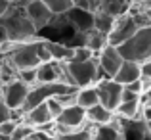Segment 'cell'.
Segmentation results:
<instances>
[{"mask_svg": "<svg viewBox=\"0 0 151 140\" xmlns=\"http://www.w3.org/2000/svg\"><path fill=\"white\" fill-rule=\"evenodd\" d=\"M0 25L4 27L8 42H12V44L29 42L37 38V29L31 23L29 15L25 12V6L19 0H12L8 4L6 12L0 15Z\"/></svg>", "mask_w": 151, "mask_h": 140, "instance_id": "obj_1", "label": "cell"}, {"mask_svg": "<svg viewBox=\"0 0 151 140\" xmlns=\"http://www.w3.org/2000/svg\"><path fill=\"white\" fill-rule=\"evenodd\" d=\"M63 69H65V81L67 85L75 86V88H82V86H92L101 79H107L103 71L98 65L96 56L90 59H67L63 62Z\"/></svg>", "mask_w": 151, "mask_h": 140, "instance_id": "obj_2", "label": "cell"}, {"mask_svg": "<svg viewBox=\"0 0 151 140\" xmlns=\"http://www.w3.org/2000/svg\"><path fill=\"white\" fill-rule=\"evenodd\" d=\"M119 50L122 59L142 63L145 59H151V27H142L132 37H128L124 42L115 46Z\"/></svg>", "mask_w": 151, "mask_h": 140, "instance_id": "obj_3", "label": "cell"}, {"mask_svg": "<svg viewBox=\"0 0 151 140\" xmlns=\"http://www.w3.org/2000/svg\"><path fill=\"white\" fill-rule=\"evenodd\" d=\"M4 58L15 67V71L38 67L40 65V58H38V38L29 41V42H19V44H12L10 42Z\"/></svg>", "mask_w": 151, "mask_h": 140, "instance_id": "obj_4", "label": "cell"}, {"mask_svg": "<svg viewBox=\"0 0 151 140\" xmlns=\"http://www.w3.org/2000/svg\"><path fill=\"white\" fill-rule=\"evenodd\" d=\"M86 125V113L81 106L71 104L65 106L59 115L54 119V134L55 133H69V131H77Z\"/></svg>", "mask_w": 151, "mask_h": 140, "instance_id": "obj_5", "label": "cell"}, {"mask_svg": "<svg viewBox=\"0 0 151 140\" xmlns=\"http://www.w3.org/2000/svg\"><path fill=\"white\" fill-rule=\"evenodd\" d=\"M27 92H29V85L21 83L19 79H14L10 83L0 85V100L10 111L21 110L23 102L27 98Z\"/></svg>", "mask_w": 151, "mask_h": 140, "instance_id": "obj_6", "label": "cell"}, {"mask_svg": "<svg viewBox=\"0 0 151 140\" xmlns=\"http://www.w3.org/2000/svg\"><path fill=\"white\" fill-rule=\"evenodd\" d=\"M96 92H98V100L103 107H107L109 111L117 110V106L121 104V90H122V85L115 83L113 79H101L98 81L96 85Z\"/></svg>", "mask_w": 151, "mask_h": 140, "instance_id": "obj_7", "label": "cell"}, {"mask_svg": "<svg viewBox=\"0 0 151 140\" xmlns=\"http://www.w3.org/2000/svg\"><path fill=\"white\" fill-rule=\"evenodd\" d=\"M136 31H138V27H136V23H134L132 15L126 12V14L115 17L113 27H111V31L107 33V44L119 46L121 42H124L128 37H132Z\"/></svg>", "mask_w": 151, "mask_h": 140, "instance_id": "obj_8", "label": "cell"}, {"mask_svg": "<svg viewBox=\"0 0 151 140\" xmlns=\"http://www.w3.org/2000/svg\"><path fill=\"white\" fill-rule=\"evenodd\" d=\"M96 59H98L100 69L103 71V75H105L107 79H113L115 73H117V69L122 63V58H121V54H119V50L111 44H107L101 52H98Z\"/></svg>", "mask_w": 151, "mask_h": 140, "instance_id": "obj_9", "label": "cell"}, {"mask_svg": "<svg viewBox=\"0 0 151 140\" xmlns=\"http://www.w3.org/2000/svg\"><path fill=\"white\" fill-rule=\"evenodd\" d=\"M23 6H25V12H27V15H29L31 23L35 25L37 33L42 31V29H46V27L50 25V21L54 19V14H52L40 0H33V2L23 4Z\"/></svg>", "mask_w": 151, "mask_h": 140, "instance_id": "obj_10", "label": "cell"}, {"mask_svg": "<svg viewBox=\"0 0 151 140\" xmlns=\"http://www.w3.org/2000/svg\"><path fill=\"white\" fill-rule=\"evenodd\" d=\"M63 15H65V19L69 21V25H73L75 31H78V33H86V31L92 29L94 12L84 10V8H81V6H73L71 10H67Z\"/></svg>", "mask_w": 151, "mask_h": 140, "instance_id": "obj_11", "label": "cell"}, {"mask_svg": "<svg viewBox=\"0 0 151 140\" xmlns=\"http://www.w3.org/2000/svg\"><path fill=\"white\" fill-rule=\"evenodd\" d=\"M37 83H67L65 69L59 62H46L37 67Z\"/></svg>", "mask_w": 151, "mask_h": 140, "instance_id": "obj_12", "label": "cell"}, {"mask_svg": "<svg viewBox=\"0 0 151 140\" xmlns=\"http://www.w3.org/2000/svg\"><path fill=\"white\" fill-rule=\"evenodd\" d=\"M21 121L27 123L29 127H33V129H38V127H44V125H48V123H52L54 117L50 115L48 107H46V102H42V104H38V106L27 110L25 113L21 115Z\"/></svg>", "mask_w": 151, "mask_h": 140, "instance_id": "obj_13", "label": "cell"}, {"mask_svg": "<svg viewBox=\"0 0 151 140\" xmlns=\"http://www.w3.org/2000/svg\"><path fill=\"white\" fill-rule=\"evenodd\" d=\"M121 123L117 117H113L109 123L103 125H92V140H121Z\"/></svg>", "mask_w": 151, "mask_h": 140, "instance_id": "obj_14", "label": "cell"}, {"mask_svg": "<svg viewBox=\"0 0 151 140\" xmlns=\"http://www.w3.org/2000/svg\"><path fill=\"white\" fill-rule=\"evenodd\" d=\"M136 79H140V63L122 59V63L117 69L113 81L119 83V85H126V83H132V81H136Z\"/></svg>", "mask_w": 151, "mask_h": 140, "instance_id": "obj_15", "label": "cell"}, {"mask_svg": "<svg viewBox=\"0 0 151 140\" xmlns=\"http://www.w3.org/2000/svg\"><path fill=\"white\" fill-rule=\"evenodd\" d=\"M44 46L46 50L50 52V58L52 62H67V59L73 58V48L67 46V44H61V42H54V41H48V38H44Z\"/></svg>", "mask_w": 151, "mask_h": 140, "instance_id": "obj_16", "label": "cell"}, {"mask_svg": "<svg viewBox=\"0 0 151 140\" xmlns=\"http://www.w3.org/2000/svg\"><path fill=\"white\" fill-rule=\"evenodd\" d=\"M84 113H86V123H90V125H103V123H109L115 117L113 111L103 107L101 104H96V106L84 110Z\"/></svg>", "mask_w": 151, "mask_h": 140, "instance_id": "obj_17", "label": "cell"}, {"mask_svg": "<svg viewBox=\"0 0 151 140\" xmlns=\"http://www.w3.org/2000/svg\"><path fill=\"white\" fill-rule=\"evenodd\" d=\"M75 104L81 106L82 110H88V107L100 104L96 86L92 85V86H82V88H77V92H75Z\"/></svg>", "mask_w": 151, "mask_h": 140, "instance_id": "obj_18", "label": "cell"}, {"mask_svg": "<svg viewBox=\"0 0 151 140\" xmlns=\"http://www.w3.org/2000/svg\"><path fill=\"white\" fill-rule=\"evenodd\" d=\"M82 35H84V42H82V44L86 48H90V50L94 52V56L107 46V35L105 33H100V31H96V29H90V31H86V33H82Z\"/></svg>", "mask_w": 151, "mask_h": 140, "instance_id": "obj_19", "label": "cell"}, {"mask_svg": "<svg viewBox=\"0 0 151 140\" xmlns=\"http://www.w3.org/2000/svg\"><path fill=\"white\" fill-rule=\"evenodd\" d=\"M52 140H92V125L86 123L84 127L77 131H69V133H55Z\"/></svg>", "mask_w": 151, "mask_h": 140, "instance_id": "obj_20", "label": "cell"}, {"mask_svg": "<svg viewBox=\"0 0 151 140\" xmlns=\"http://www.w3.org/2000/svg\"><path fill=\"white\" fill-rule=\"evenodd\" d=\"M138 113H140V102L138 100L121 102L115 110V117L119 119H138Z\"/></svg>", "mask_w": 151, "mask_h": 140, "instance_id": "obj_21", "label": "cell"}, {"mask_svg": "<svg viewBox=\"0 0 151 140\" xmlns=\"http://www.w3.org/2000/svg\"><path fill=\"white\" fill-rule=\"evenodd\" d=\"M113 23H115V17L113 15H109V14H103V12H94V23H92V29H96V31H100V33H109L111 31V27H113Z\"/></svg>", "mask_w": 151, "mask_h": 140, "instance_id": "obj_22", "label": "cell"}, {"mask_svg": "<svg viewBox=\"0 0 151 140\" xmlns=\"http://www.w3.org/2000/svg\"><path fill=\"white\" fill-rule=\"evenodd\" d=\"M54 15H61L75 6V0H40Z\"/></svg>", "mask_w": 151, "mask_h": 140, "instance_id": "obj_23", "label": "cell"}, {"mask_svg": "<svg viewBox=\"0 0 151 140\" xmlns=\"http://www.w3.org/2000/svg\"><path fill=\"white\" fill-rule=\"evenodd\" d=\"M31 133H33V127H29L27 123H23L21 119H19L15 129H14V133H12V136H10V140H27V136H29Z\"/></svg>", "mask_w": 151, "mask_h": 140, "instance_id": "obj_24", "label": "cell"}, {"mask_svg": "<svg viewBox=\"0 0 151 140\" xmlns=\"http://www.w3.org/2000/svg\"><path fill=\"white\" fill-rule=\"evenodd\" d=\"M15 125H17V119H14V117H8V119H4V121H0V136L10 140Z\"/></svg>", "mask_w": 151, "mask_h": 140, "instance_id": "obj_25", "label": "cell"}, {"mask_svg": "<svg viewBox=\"0 0 151 140\" xmlns=\"http://www.w3.org/2000/svg\"><path fill=\"white\" fill-rule=\"evenodd\" d=\"M17 79L21 83H25V85L33 86L35 83H37V67H31V69H21L17 71Z\"/></svg>", "mask_w": 151, "mask_h": 140, "instance_id": "obj_26", "label": "cell"}, {"mask_svg": "<svg viewBox=\"0 0 151 140\" xmlns=\"http://www.w3.org/2000/svg\"><path fill=\"white\" fill-rule=\"evenodd\" d=\"M90 58H94V52L90 50V48H86L84 44H81V46L73 48V58H71V59L82 62V59H90Z\"/></svg>", "mask_w": 151, "mask_h": 140, "instance_id": "obj_27", "label": "cell"}, {"mask_svg": "<svg viewBox=\"0 0 151 140\" xmlns=\"http://www.w3.org/2000/svg\"><path fill=\"white\" fill-rule=\"evenodd\" d=\"M46 107H48L50 115H52L54 119L58 117V115H59V111L63 110V106L58 102V98H55V96H52V98H48V100H46Z\"/></svg>", "mask_w": 151, "mask_h": 140, "instance_id": "obj_28", "label": "cell"}, {"mask_svg": "<svg viewBox=\"0 0 151 140\" xmlns=\"http://www.w3.org/2000/svg\"><path fill=\"white\" fill-rule=\"evenodd\" d=\"M122 88L130 90V92H134V94H138V96L144 92V90H142V83H140V79H136V81H132V83H126V85H122Z\"/></svg>", "mask_w": 151, "mask_h": 140, "instance_id": "obj_29", "label": "cell"}, {"mask_svg": "<svg viewBox=\"0 0 151 140\" xmlns=\"http://www.w3.org/2000/svg\"><path fill=\"white\" fill-rule=\"evenodd\" d=\"M140 77H151V59L140 63Z\"/></svg>", "mask_w": 151, "mask_h": 140, "instance_id": "obj_30", "label": "cell"}, {"mask_svg": "<svg viewBox=\"0 0 151 140\" xmlns=\"http://www.w3.org/2000/svg\"><path fill=\"white\" fill-rule=\"evenodd\" d=\"M6 46H8V37H6V31H4V27L0 25V50H4Z\"/></svg>", "mask_w": 151, "mask_h": 140, "instance_id": "obj_31", "label": "cell"}, {"mask_svg": "<svg viewBox=\"0 0 151 140\" xmlns=\"http://www.w3.org/2000/svg\"><path fill=\"white\" fill-rule=\"evenodd\" d=\"M10 113H12V111L8 110L6 106H4V104H2V100H0V121H4V119H8V117H10Z\"/></svg>", "mask_w": 151, "mask_h": 140, "instance_id": "obj_32", "label": "cell"}, {"mask_svg": "<svg viewBox=\"0 0 151 140\" xmlns=\"http://www.w3.org/2000/svg\"><path fill=\"white\" fill-rule=\"evenodd\" d=\"M8 4H10V0H0V15L6 12V8H8Z\"/></svg>", "mask_w": 151, "mask_h": 140, "instance_id": "obj_33", "label": "cell"}, {"mask_svg": "<svg viewBox=\"0 0 151 140\" xmlns=\"http://www.w3.org/2000/svg\"><path fill=\"white\" fill-rule=\"evenodd\" d=\"M130 4H147V0H130Z\"/></svg>", "mask_w": 151, "mask_h": 140, "instance_id": "obj_34", "label": "cell"}, {"mask_svg": "<svg viewBox=\"0 0 151 140\" xmlns=\"http://www.w3.org/2000/svg\"><path fill=\"white\" fill-rule=\"evenodd\" d=\"M142 140H151V133H145L144 136H142Z\"/></svg>", "mask_w": 151, "mask_h": 140, "instance_id": "obj_35", "label": "cell"}, {"mask_svg": "<svg viewBox=\"0 0 151 140\" xmlns=\"http://www.w3.org/2000/svg\"><path fill=\"white\" fill-rule=\"evenodd\" d=\"M21 4H29V2H33V0H19Z\"/></svg>", "mask_w": 151, "mask_h": 140, "instance_id": "obj_36", "label": "cell"}, {"mask_svg": "<svg viewBox=\"0 0 151 140\" xmlns=\"http://www.w3.org/2000/svg\"><path fill=\"white\" fill-rule=\"evenodd\" d=\"M10 2H12V0H10Z\"/></svg>", "mask_w": 151, "mask_h": 140, "instance_id": "obj_37", "label": "cell"}, {"mask_svg": "<svg viewBox=\"0 0 151 140\" xmlns=\"http://www.w3.org/2000/svg\"><path fill=\"white\" fill-rule=\"evenodd\" d=\"M121 140H122V138H121Z\"/></svg>", "mask_w": 151, "mask_h": 140, "instance_id": "obj_38", "label": "cell"}]
</instances>
